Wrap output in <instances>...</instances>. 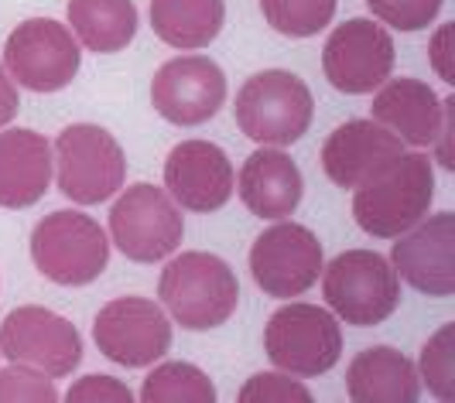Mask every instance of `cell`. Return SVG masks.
Segmentation results:
<instances>
[{"mask_svg": "<svg viewBox=\"0 0 455 403\" xmlns=\"http://www.w3.org/2000/svg\"><path fill=\"white\" fill-rule=\"evenodd\" d=\"M435 202V168L428 154L387 157L380 168H373L353 195V219L366 236L397 240L414 223L428 216Z\"/></svg>", "mask_w": 455, "mask_h": 403, "instance_id": "6da1fadb", "label": "cell"}, {"mask_svg": "<svg viewBox=\"0 0 455 403\" xmlns=\"http://www.w3.org/2000/svg\"><path fill=\"white\" fill-rule=\"evenodd\" d=\"M158 297L182 328L209 332L233 318L240 304V284L223 257L192 249L161 270Z\"/></svg>", "mask_w": 455, "mask_h": 403, "instance_id": "7a4b0ae2", "label": "cell"}, {"mask_svg": "<svg viewBox=\"0 0 455 403\" xmlns=\"http://www.w3.org/2000/svg\"><path fill=\"white\" fill-rule=\"evenodd\" d=\"M236 123L240 130L264 147H288L308 134L315 99L295 72L267 68L251 75L236 92Z\"/></svg>", "mask_w": 455, "mask_h": 403, "instance_id": "3957f363", "label": "cell"}, {"mask_svg": "<svg viewBox=\"0 0 455 403\" xmlns=\"http://www.w3.org/2000/svg\"><path fill=\"white\" fill-rule=\"evenodd\" d=\"M322 294L346 325L373 328L401 304V277L387 257L373 249H346L322 267Z\"/></svg>", "mask_w": 455, "mask_h": 403, "instance_id": "277c9868", "label": "cell"}, {"mask_svg": "<svg viewBox=\"0 0 455 403\" xmlns=\"http://www.w3.org/2000/svg\"><path fill=\"white\" fill-rule=\"evenodd\" d=\"M31 260L62 288L92 284L110 264V240L92 216L59 209L31 233Z\"/></svg>", "mask_w": 455, "mask_h": 403, "instance_id": "5b68a950", "label": "cell"}, {"mask_svg": "<svg viewBox=\"0 0 455 403\" xmlns=\"http://www.w3.org/2000/svg\"><path fill=\"white\" fill-rule=\"evenodd\" d=\"M52 164L59 168V192L76 205L114 199L127 178V157L110 130L96 123H72L55 140Z\"/></svg>", "mask_w": 455, "mask_h": 403, "instance_id": "8992f818", "label": "cell"}, {"mask_svg": "<svg viewBox=\"0 0 455 403\" xmlns=\"http://www.w3.org/2000/svg\"><path fill=\"white\" fill-rule=\"evenodd\" d=\"M264 349L274 366L288 376H322L342 356L339 318L319 304L291 301L271 314L264 328Z\"/></svg>", "mask_w": 455, "mask_h": 403, "instance_id": "52a82bcc", "label": "cell"}, {"mask_svg": "<svg viewBox=\"0 0 455 403\" xmlns=\"http://www.w3.org/2000/svg\"><path fill=\"white\" fill-rule=\"evenodd\" d=\"M110 236L127 260L158 264L179 249L185 219L164 188L151 181H137L124 188V195L110 209Z\"/></svg>", "mask_w": 455, "mask_h": 403, "instance_id": "ba28073f", "label": "cell"}, {"mask_svg": "<svg viewBox=\"0 0 455 403\" xmlns=\"http://www.w3.org/2000/svg\"><path fill=\"white\" fill-rule=\"evenodd\" d=\"M83 51L66 24L28 18L4 42V66L18 86L31 92H59L76 79Z\"/></svg>", "mask_w": 455, "mask_h": 403, "instance_id": "9c48e42d", "label": "cell"}, {"mask_svg": "<svg viewBox=\"0 0 455 403\" xmlns=\"http://www.w3.org/2000/svg\"><path fill=\"white\" fill-rule=\"evenodd\" d=\"M92 338L110 362L140 369L172 349V321L151 297H116L100 308Z\"/></svg>", "mask_w": 455, "mask_h": 403, "instance_id": "30bf717a", "label": "cell"}, {"mask_svg": "<svg viewBox=\"0 0 455 403\" xmlns=\"http://www.w3.org/2000/svg\"><path fill=\"white\" fill-rule=\"evenodd\" d=\"M0 352L11 362H24L59 380L83 362V338L68 318L38 304H24L0 325Z\"/></svg>", "mask_w": 455, "mask_h": 403, "instance_id": "8fae6325", "label": "cell"}, {"mask_svg": "<svg viewBox=\"0 0 455 403\" xmlns=\"http://www.w3.org/2000/svg\"><path fill=\"white\" fill-rule=\"evenodd\" d=\"M322 267V243L308 225L277 223L253 240L251 273L267 297H301L319 281Z\"/></svg>", "mask_w": 455, "mask_h": 403, "instance_id": "7c38bea8", "label": "cell"}, {"mask_svg": "<svg viewBox=\"0 0 455 403\" xmlns=\"http://www.w3.org/2000/svg\"><path fill=\"white\" fill-rule=\"evenodd\" d=\"M325 79L346 96H363L384 86L394 72V38L384 24L349 18L322 48Z\"/></svg>", "mask_w": 455, "mask_h": 403, "instance_id": "4fadbf2b", "label": "cell"}, {"mask_svg": "<svg viewBox=\"0 0 455 403\" xmlns=\"http://www.w3.org/2000/svg\"><path fill=\"white\" fill-rule=\"evenodd\" d=\"M155 110L175 127H199L227 103V75L209 55H179L151 79Z\"/></svg>", "mask_w": 455, "mask_h": 403, "instance_id": "5bb4252c", "label": "cell"}, {"mask_svg": "<svg viewBox=\"0 0 455 403\" xmlns=\"http://www.w3.org/2000/svg\"><path fill=\"white\" fill-rule=\"evenodd\" d=\"M390 267L428 297L455 294V212H438L397 236Z\"/></svg>", "mask_w": 455, "mask_h": 403, "instance_id": "9a60e30c", "label": "cell"}, {"mask_svg": "<svg viewBox=\"0 0 455 403\" xmlns=\"http://www.w3.org/2000/svg\"><path fill=\"white\" fill-rule=\"evenodd\" d=\"M164 188L188 212H216L233 199L236 175L212 140H182L164 161Z\"/></svg>", "mask_w": 455, "mask_h": 403, "instance_id": "2e32d148", "label": "cell"}, {"mask_svg": "<svg viewBox=\"0 0 455 403\" xmlns=\"http://www.w3.org/2000/svg\"><path fill=\"white\" fill-rule=\"evenodd\" d=\"M404 140L377 120H346L322 144V168L339 188H356L387 157L401 154Z\"/></svg>", "mask_w": 455, "mask_h": 403, "instance_id": "e0dca14e", "label": "cell"}, {"mask_svg": "<svg viewBox=\"0 0 455 403\" xmlns=\"http://www.w3.org/2000/svg\"><path fill=\"white\" fill-rule=\"evenodd\" d=\"M370 120L384 123L390 134H397L411 147H432L438 130H442V116H445V99H438V92L421 83V79H387L384 86H377Z\"/></svg>", "mask_w": 455, "mask_h": 403, "instance_id": "ac0fdd59", "label": "cell"}, {"mask_svg": "<svg viewBox=\"0 0 455 403\" xmlns=\"http://www.w3.org/2000/svg\"><path fill=\"white\" fill-rule=\"evenodd\" d=\"M236 192H240V199H243V205L251 209L253 216H260V219H284V216H291L301 205L305 181H301L298 164L284 151L260 147V151H253L243 161Z\"/></svg>", "mask_w": 455, "mask_h": 403, "instance_id": "d6986e66", "label": "cell"}, {"mask_svg": "<svg viewBox=\"0 0 455 403\" xmlns=\"http://www.w3.org/2000/svg\"><path fill=\"white\" fill-rule=\"evenodd\" d=\"M52 181V147L35 130H4L0 134V205L28 209L45 199Z\"/></svg>", "mask_w": 455, "mask_h": 403, "instance_id": "ffe728a7", "label": "cell"}, {"mask_svg": "<svg viewBox=\"0 0 455 403\" xmlns=\"http://www.w3.org/2000/svg\"><path fill=\"white\" fill-rule=\"evenodd\" d=\"M349 400L356 403H414L421 397L418 369L394 345H370L346 369Z\"/></svg>", "mask_w": 455, "mask_h": 403, "instance_id": "44dd1931", "label": "cell"}, {"mask_svg": "<svg viewBox=\"0 0 455 403\" xmlns=\"http://www.w3.org/2000/svg\"><path fill=\"white\" fill-rule=\"evenodd\" d=\"M227 24L223 0H151V28L164 45L196 51L212 45Z\"/></svg>", "mask_w": 455, "mask_h": 403, "instance_id": "7402d4cb", "label": "cell"}, {"mask_svg": "<svg viewBox=\"0 0 455 403\" xmlns=\"http://www.w3.org/2000/svg\"><path fill=\"white\" fill-rule=\"evenodd\" d=\"M66 14L76 42L96 55L124 51L137 35L134 0H68Z\"/></svg>", "mask_w": 455, "mask_h": 403, "instance_id": "603a6c76", "label": "cell"}, {"mask_svg": "<svg viewBox=\"0 0 455 403\" xmlns=\"http://www.w3.org/2000/svg\"><path fill=\"white\" fill-rule=\"evenodd\" d=\"M144 403H212L216 386L192 362H161L140 386Z\"/></svg>", "mask_w": 455, "mask_h": 403, "instance_id": "cb8c5ba5", "label": "cell"}, {"mask_svg": "<svg viewBox=\"0 0 455 403\" xmlns=\"http://www.w3.org/2000/svg\"><path fill=\"white\" fill-rule=\"evenodd\" d=\"M339 0H260L264 21L271 24L277 35L288 38H312L322 28H329L336 18Z\"/></svg>", "mask_w": 455, "mask_h": 403, "instance_id": "d4e9b609", "label": "cell"}, {"mask_svg": "<svg viewBox=\"0 0 455 403\" xmlns=\"http://www.w3.org/2000/svg\"><path fill=\"white\" fill-rule=\"evenodd\" d=\"M418 380L432 390L438 400H455V321L442 325L421 349Z\"/></svg>", "mask_w": 455, "mask_h": 403, "instance_id": "484cf974", "label": "cell"}, {"mask_svg": "<svg viewBox=\"0 0 455 403\" xmlns=\"http://www.w3.org/2000/svg\"><path fill=\"white\" fill-rule=\"evenodd\" d=\"M4 400H28V403H55L59 390L48 373L31 369L24 362H11L0 369V403Z\"/></svg>", "mask_w": 455, "mask_h": 403, "instance_id": "4316f807", "label": "cell"}, {"mask_svg": "<svg viewBox=\"0 0 455 403\" xmlns=\"http://www.w3.org/2000/svg\"><path fill=\"white\" fill-rule=\"evenodd\" d=\"M445 0H366L373 18L397 28V31H421L438 18Z\"/></svg>", "mask_w": 455, "mask_h": 403, "instance_id": "83f0119b", "label": "cell"}, {"mask_svg": "<svg viewBox=\"0 0 455 403\" xmlns=\"http://www.w3.org/2000/svg\"><path fill=\"white\" fill-rule=\"evenodd\" d=\"M240 403H312V390L288 373H257L243 383Z\"/></svg>", "mask_w": 455, "mask_h": 403, "instance_id": "f1b7e54d", "label": "cell"}, {"mask_svg": "<svg viewBox=\"0 0 455 403\" xmlns=\"http://www.w3.org/2000/svg\"><path fill=\"white\" fill-rule=\"evenodd\" d=\"M68 403H131L134 400V393H131V386H124L120 380H114V376H96V373H90V376H83V380H76L72 386H68L66 393Z\"/></svg>", "mask_w": 455, "mask_h": 403, "instance_id": "f546056e", "label": "cell"}, {"mask_svg": "<svg viewBox=\"0 0 455 403\" xmlns=\"http://www.w3.org/2000/svg\"><path fill=\"white\" fill-rule=\"evenodd\" d=\"M452 24H442L438 31H435L432 45H428V59H432V68L438 72V79L442 83H449L455 86V62H452Z\"/></svg>", "mask_w": 455, "mask_h": 403, "instance_id": "4dcf8cb0", "label": "cell"}, {"mask_svg": "<svg viewBox=\"0 0 455 403\" xmlns=\"http://www.w3.org/2000/svg\"><path fill=\"white\" fill-rule=\"evenodd\" d=\"M452 137H455V96L445 99V116H442V130L435 137V161L442 168H455V154H452Z\"/></svg>", "mask_w": 455, "mask_h": 403, "instance_id": "1f68e13d", "label": "cell"}, {"mask_svg": "<svg viewBox=\"0 0 455 403\" xmlns=\"http://www.w3.org/2000/svg\"><path fill=\"white\" fill-rule=\"evenodd\" d=\"M21 110V99H18V86H14V79L4 72L0 66V127H7L14 116Z\"/></svg>", "mask_w": 455, "mask_h": 403, "instance_id": "d6a6232c", "label": "cell"}]
</instances>
